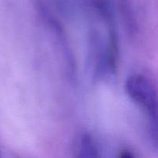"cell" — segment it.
I'll use <instances>...</instances> for the list:
<instances>
[{"label":"cell","mask_w":158,"mask_h":158,"mask_svg":"<svg viewBox=\"0 0 158 158\" xmlns=\"http://www.w3.org/2000/svg\"><path fill=\"white\" fill-rule=\"evenodd\" d=\"M117 2L126 28L130 34L134 35L137 31V23L133 7V0H117Z\"/></svg>","instance_id":"obj_3"},{"label":"cell","mask_w":158,"mask_h":158,"mask_svg":"<svg viewBox=\"0 0 158 158\" xmlns=\"http://www.w3.org/2000/svg\"><path fill=\"white\" fill-rule=\"evenodd\" d=\"M77 157L82 158L100 157V151L92 136L88 133H83L80 137L77 143Z\"/></svg>","instance_id":"obj_2"},{"label":"cell","mask_w":158,"mask_h":158,"mask_svg":"<svg viewBox=\"0 0 158 158\" xmlns=\"http://www.w3.org/2000/svg\"><path fill=\"white\" fill-rule=\"evenodd\" d=\"M2 157V154H1V151H0V157Z\"/></svg>","instance_id":"obj_5"},{"label":"cell","mask_w":158,"mask_h":158,"mask_svg":"<svg viewBox=\"0 0 158 158\" xmlns=\"http://www.w3.org/2000/svg\"><path fill=\"white\" fill-rule=\"evenodd\" d=\"M120 157H124V158H133L134 157V154H133L132 151H129L128 149L121 150L120 151V154H119Z\"/></svg>","instance_id":"obj_4"},{"label":"cell","mask_w":158,"mask_h":158,"mask_svg":"<svg viewBox=\"0 0 158 158\" xmlns=\"http://www.w3.org/2000/svg\"><path fill=\"white\" fill-rule=\"evenodd\" d=\"M125 90L130 98L148 114L151 129H157V92L151 81L143 75H131L125 82Z\"/></svg>","instance_id":"obj_1"}]
</instances>
